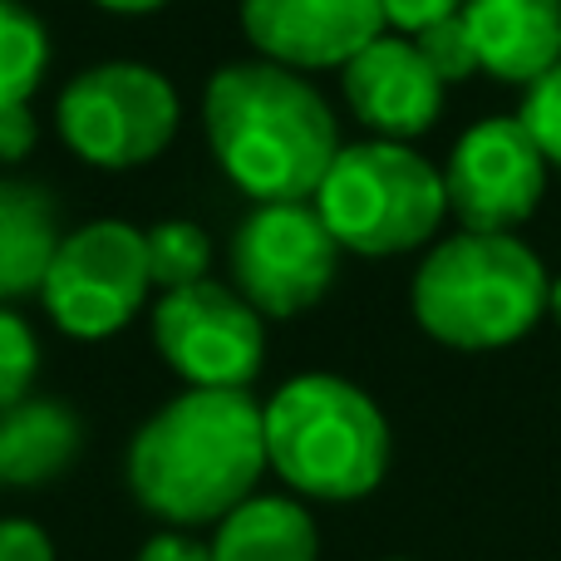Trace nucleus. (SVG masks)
<instances>
[{"instance_id":"1","label":"nucleus","mask_w":561,"mask_h":561,"mask_svg":"<svg viewBox=\"0 0 561 561\" xmlns=\"http://www.w3.org/2000/svg\"><path fill=\"white\" fill-rule=\"evenodd\" d=\"M217 168L252 203H310L340 153L325 94L272 59L222 65L203 94Z\"/></svg>"},{"instance_id":"2","label":"nucleus","mask_w":561,"mask_h":561,"mask_svg":"<svg viewBox=\"0 0 561 561\" xmlns=\"http://www.w3.org/2000/svg\"><path fill=\"white\" fill-rule=\"evenodd\" d=\"M266 473L262 404L247 389H183L128 444V488L163 523H222Z\"/></svg>"},{"instance_id":"3","label":"nucleus","mask_w":561,"mask_h":561,"mask_svg":"<svg viewBox=\"0 0 561 561\" xmlns=\"http://www.w3.org/2000/svg\"><path fill=\"white\" fill-rule=\"evenodd\" d=\"M552 276L517 232H454L419 262L409 306L448 350H503L547 316Z\"/></svg>"},{"instance_id":"4","label":"nucleus","mask_w":561,"mask_h":561,"mask_svg":"<svg viewBox=\"0 0 561 561\" xmlns=\"http://www.w3.org/2000/svg\"><path fill=\"white\" fill-rule=\"evenodd\" d=\"M266 468L300 497L355 503L389 473V424L359 385L296 375L262 404Z\"/></svg>"},{"instance_id":"5","label":"nucleus","mask_w":561,"mask_h":561,"mask_svg":"<svg viewBox=\"0 0 561 561\" xmlns=\"http://www.w3.org/2000/svg\"><path fill=\"white\" fill-rule=\"evenodd\" d=\"M310 203L340 252L355 256H404L428 247L448 217L444 173L409 144L389 138L340 144Z\"/></svg>"},{"instance_id":"6","label":"nucleus","mask_w":561,"mask_h":561,"mask_svg":"<svg viewBox=\"0 0 561 561\" xmlns=\"http://www.w3.org/2000/svg\"><path fill=\"white\" fill-rule=\"evenodd\" d=\"M183 124V99L173 79L138 59L89 65L59 89L55 128L59 144L89 168L128 173L168 153Z\"/></svg>"},{"instance_id":"7","label":"nucleus","mask_w":561,"mask_h":561,"mask_svg":"<svg viewBox=\"0 0 561 561\" xmlns=\"http://www.w3.org/2000/svg\"><path fill=\"white\" fill-rule=\"evenodd\" d=\"M153 296L144 252V227L99 217L65 232L49 276L39 286L49 320L69 340H108L138 316Z\"/></svg>"},{"instance_id":"8","label":"nucleus","mask_w":561,"mask_h":561,"mask_svg":"<svg viewBox=\"0 0 561 561\" xmlns=\"http://www.w3.org/2000/svg\"><path fill=\"white\" fill-rule=\"evenodd\" d=\"M227 262L232 290L256 316L290 320L335 286L340 242L320 222L316 203H252L232 232Z\"/></svg>"},{"instance_id":"9","label":"nucleus","mask_w":561,"mask_h":561,"mask_svg":"<svg viewBox=\"0 0 561 561\" xmlns=\"http://www.w3.org/2000/svg\"><path fill=\"white\" fill-rule=\"evenodd\" d=\"M153 345L187 389H247L262 375V316L222 280L163 290L153 306Z\"/></svg>"},{"instance_id":"10","label":"nucleus","mask_w":561,"mask_h":561,"mask_svg":"<svg viewBox=\"0 0 561 561\" xmlns=\"http://www.w3.org/2000/svg\"><path fill=\"white\" fill-rule=\"evenodd\" d=\"M547 173L552 163L517 114L478 118L448 153V213L463 222V232H517L542 203Z\"/></svg>"},{"instance_id":"11","label":"nucleus","mask_w":561,"mask_h":561,"mask_svg":"<svg viewBox=\"0 0 561 561\" xmlns=\"http://www.w3.org/2000/svg\"><path fill=\"white\" fill-rule=\"evenodd\" d=\"M385 30L379 0H242V35L252 49L296 75L345 69Z\"/></svg>"},{"instance_id":"12","label":"nucleus","mask_w":561,"mask_h":561,"mask_svg":"<svg viewBox=\"0 0 561 561\" xmlns=\"http://www.w3.org/2000/svg\"><path fill=\"white\" fill-rule=\"evenodd\" d=\"M444 79L428 69L419 45L409 35L385 30L369 39L345 69H340V94H345L350 114L369 128L375 138L389 144H409V138L428 134L444 114Z\"/></svg>"},{"instance_id":"13","label":"nucleus","mask_w":561,"mask_h":561,"mask_svg":"<svg viewBox=\"0 0 561 561\" xmlns=\"http://www.w3.org/2000/svg\"><path fill=\"white\" fill-rule=\"evenodd\" d=\"M478 69L497 84H537L561 59V0H463Z\"/></svg>"},{"instance_id":"14","label":"nucleus","mask_w":561,"mask_h":561,"mask_svg":"<svg viewBox=\"0 0 561 561\" xmlns=\"http://www.w3.org/2000/svg\"><path fill=\"white\" fill-rule=\"evenodd\" d=\"M59 242L65 227L49 187L30 178H0V306L39 296Z\"/></svg>"},{"instance_id":"15","label":"nucleus","mask_w":561,"mask_h":561,"mask_svg":"<svg viewBox=\"0 0 561 561\" xmlns=\"http://www.w3.org/2000/svg\"><path fill=\"white\" fill-rule=\"evenodd\" d=\"M84 428L65 399L25 394L20 404L0 409V483L39 488L75 463Z\"/></svg>"},{"instance_id":"16","label":"nucleus","mask_w":561,"mask_h":561,"mask_svg":"<svg viewBox=\"0 0 561 561\" xmlns=\"http://www.w3.org/2000/svg\"><path fill=\"white\" fill-rule=\"evenodd\" d=\"M213 561H316L320 533L316 517L296 497H247L217 523Z\"/></svg>"},{"instance_id":"17","label":"nucleus","mask_w":561,"mask_h":561,"mask_svg":"<svg viewBox=\"0 0 561 561\" xmlns=\"http://www.w3.org/2000/svg\"><path fill=\"white\" fill-rule=\"evenodd\" d=\"M49 69V30L20 0H0V108L30 104Z\"/></svg>"},{"instance_id":"18","label":"nucleus","mask_w":561,"mask_h":561,"mask_svg":"<svg viewBox=\"0 0 561 561\" xmlns=\"http://www.w3.org/2000/svg\"><path fill=\"white\" fill-rule=\"evenodd\" d=\"M144 252H148L153 290H178V286H193V280H207V266H213L207 232L197 222H183V217H168V222L148 227Z\"/></svg>"},{"instance_id":"19","label":"nucleus","mask_w":561,"mask_h":561,"mask_svg":"<svg viewBox=\"0 0 561 561\" xmlns=\"http://www.w3.org/2000/svg\"><path fill=\"white\" fill-rule=\"evenodd\" d=\"M39 369V340L25 325V316H15L10 306H0V409L20 404L35 385Z\"/></svg>"},{"instance_id":"20","label":"nucleus","mask_w":561,"mask_h":561,"mask_svg":"<svg viewBox=\"0 0 561 561\" xmlns=\"http://www.w3.org/2000/svg\"><path fill=\"white\" fill-rule=\"evenodd\" d=\"M409 39L419 45V55L428 59V69H434L444 84H463L468 75H478V49H473V35H468L463 15H448Z\"/></svg>"},{"instance_id":"21","label":"nucleus","mask_w":561,"mask_h":561,"mask_svg":"<svg viewBox=\"0 0 561 561\" xmlns=\"http://www.w3.org/2000/svg\"><path fill=\"white\" fill-rule=\"evenodd\" d=\"M523 128L533 134V144L542 148V158L561 168V59L547 69L537 84L523 89V108H517Z\"/></svg>"},{"instance_id":"22","label":"nucleus","mask_w":561,"mask_h":561,"mask_svg":"<svg viewBox=\"0 0 561 561\" xmlns=\"http://www.w3.org/2000/svg\"><path fill=\"white\" fill-rule=\"evenodd\" d=\"M379 10H385V25L394 30V35H419V30L458 15L463 0H379Z\"/></svg>"},{"instance_id":"23","label":"nucleus","mask_w":561,"mask_h":561,"mask_svg":"<svg viewBox=\"0 0 561 561\" xmlns=\"http://www.w3.org/2000/svg\"><path fill=\"white\" fill-rule=\"evenodd\" d=\"M0 561H55V542L30 517H5L0 523Z\"/></svg>"},{"instance_id":"24","label":"nucleus","mask_w":561,"mask_h":561,"mask_svg":"<svg viewBox=\"0 0 561 561\" xmlns=\"http://www.w3.org/2000/svg\"><path fill=\"white\" fill-rule=\"evenodd\" d=\"M35 138H39V124H35V108L30 104H15V108H0V163H25L35 153Z\"/></svg>"},{"instance_id":"25","label":"nucleus","mask_w":561,"mask_h":561,"mask_svg":"<svg viewBox=\"0 0 561 561\" xmlns=\"http://www.w3.org/2000/svg\"><path fill=\"white\" fill-rule=\"evenodd\" d=\"M138 561H213V552H207L203 542L178 537V533H158V537H148V542H144Z\"/></svg>"},{"instance_id":"26","label":"nucleus","mask_w":561,"mask_h":561,"mask_svg":"<svg viewBox=\"0 0 561 561\" xmlns=\"http://www.w3.org/2000/svg\"><path fill=\"white\" fill-rule=\"evenodd\" d=\"M99 10H108V15H153V10H163L168 0H94Z\"/></svg>"},{"instance_id":"27","label":"nucleus","mask_w":561,"mask_h":561,"mask_svg":"<svg viewBox=\"0 0 561 561\" xmlns=\"http://www.w3.org/2000/svg\"><path fill=\"white\" fill-rule=\"evenodd\" d=\"M547 316H557V325H561V276L552 280V300H547Z\"/></svg>"},{"instance_id":"28","label":"nucleus","mask_w":561,"mask_h":561,"mask_svg":"<svg viewBox=\"0 0 561 561\" xmlns=\"http://www.w3.org/2000/svg\"><path fill=\"white\" fill-rule=\"evenodd\" d=\"M389 561H399V557H389Z\"/></svg>"}]
</instances>
